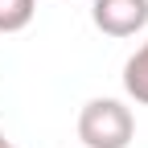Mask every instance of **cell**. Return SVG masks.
I'll use <instances>...</instances> for the list:
<instances>
[{"label":"cell","instance_id":"5","mask_svg":"<svg viewBox=\"0 0 148 148\" xmlns=\"http://www.w3.org/2000/svg\"><path fill=\"white\" fill-rule=\"evenodd\" d=\"M0 148H16V144H12V140H8L4 132H0Z\"/></svg>","mask_w":148,"mask_h":148},{"label":"cell","instance_id":"2","mask_svg":"<svg viewBox=\"0 0 148 148\" xmlns=\"http://www.w3.org/2000/svg\"><path fill=\"white\" fill-rule=\"evenodd\" d=\"M90 21L107 37H136L148 29V0H95Z\"/></svg>","mask_w":148,"mask_h":148},{"label":"cell","instance_id":"3","mask_svg":"<svg viewBox=\"0 0 148 148\" xmlns=\"http://www.w3.org/2000/svg\"><path fill=\"white\" fill-rule=\"evenodd\" d=\"M123 90H127V99L148 107V41L123 62Z\"/></svg>","mask_w":148,"mask_h":148},{"label":"cell","instance_id":"1","mask_svg":"<svg viewBox=\"0 0 148 148\" xmlns=\"http://www.w3.org/2000/svg\"><path fill=\"white\" fill-rule=\"evenodd\" d=\"M132 136H136V115L119 99H90L78 111L82 148H127Z\"/></svg>","mask_w":148,"mask_h":148},{"label":"cell","instance_id":"4","mask_svg":"<svg viewBox=\"0 0 148 148\" xmlns=\"http://www.w3.org/2000/svg\"><path fill=\"white\" fill-rule=\"evenodd\" d=\"M33 12H37V0H0V33L29 29Z\"/></svg>","mask_w":148,"mask_h":148}]
</instances>
